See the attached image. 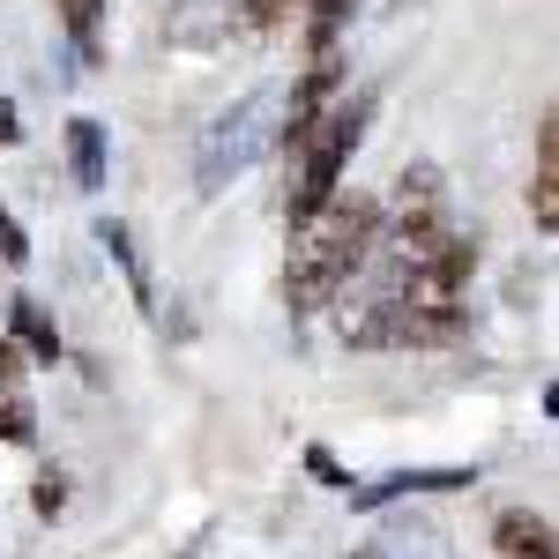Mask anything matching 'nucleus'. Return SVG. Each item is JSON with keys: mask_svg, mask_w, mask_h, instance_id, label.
<instances>
[{"mask_svg": "<svg viewBox=\"0 0 559 559\" xmlns=\"http://www.w3.org/2000/svg\"><path fill=\"white\" fill-rule=\"evenodd\" d=\"M31 508H38L45 522L60 515V508H68V471H38L31 477Z\"/></svg>", "mask_w": 559, "mask_h": 559, "instance_id": "obj_16", "label": "nucleus"}, {"mask_svg": "<svg viewBox=\"0 0 559 559\" xmlns=\"http://www.w3.org/2000/svg\"><path fill=\"white\" fill-rule=\"evenodd\" d=\"M350 15H358V0H306V60H329L344 45Z\"/></svg>", "mask_w": 559, "mask_h": 559, "instance_id": "obj_11", "label": "nucleus"}, {"mask_svg": "<svg viewBox=\"0 0 559 559\" xmlns=\"http://www.w3.org/2000/svg\"><path fill=\"white\" fill-rule=\"evenodd\" d=\"M15 142H23V120H15V105L0 97V150H15Z\"/></svg>", "mask_w": 559, "mask_h": 559, "instance_id": "obj_21", "label": "nucleus"}, {"mask_svg": "<svg viewBox=\"0 0 559 559\" xmlns=\"http://www.w3.org/2000/svg\"><path fill=\"white\" fill-rule=\"evenodd\" d=\"M269 112H276V90H247L231 112H216V120H210L202 150H194V179H202V194H216L224 179H239L261 150H269Z\"/></svg>", "mask_w": 559, "mask_h": 559, "instance_id": "obj_3", "label": "nucleus"}, {"mask_svg": "<svg viewBox=\"0 0 559 559\" xmlns=\"http://www.w3.org/2000/svg\"><path fill=\"white\" fill-rule=\"evenodd\" d=\"M23 261H31V231L0 210V269H23Z\"/></svg>", "mask_w": 559, "mask_h": 559, "instance_id": "obj_18", "label": "nucleus"}, {"mask_svg": "<svg viewBox=\"0 0 559 559\" xmlns=\"http://www.w3.org/2000/svg\"><path fill=\"white\" fill-rule=\"evenodd\" d=\"M366 120H373V90H358V97L344 90V97H336V105H329L299 142H284V157H292L284 224H292V231L344 194V173H350V157H358V142H366Z\"/></svg>", "mask_w": 559, "mask_h": 559, "instance_id": "obj_2", "label": "nucleus"}, {"mask_svg": "<svg viewBox=\"0 0 559 559\" xmlns=\"http://www.w3.org/2000/svg\"><path fill=\"white\" fill-rule=\"evenodd\" d=\"M97 247L120 261V276H128V299H134V306L157 299V292H150V261H142V247H134V231L120 224V216H97Z\"/></svg>", "mask_w": 559, "mask_h": 559, "instance_id": "obj_9", "label": "nucleus"}, {"mask_svg": "<svg viewBox=\"0 0 559 559\" xmlns=\"http://www.w3.org/2000/svg\"><path fill=\"white\" fill-rule=\"evenodd\" d=\"M299 8H306V0H231L224 15H231L239 31H284V23H292Z\"/></svg>", "mask_w": 559, "mask_h": 559, "instance_id": "obj_14", "label": "nucleus"}, {"mask_svg": "<svg viewBox=\"0 0 559 559\" xmlns=\"http://www.w3.org/2000/svg\"><path fill=\"white\" fill-rule=\"evenodd\" d=\"M492 545H500V559H559L545 508H500L492 515Z\"/></svg>", "mask_w": 559, "mask_h": 559, "instance_id": "obj_7", "label": "nucleus"}, {"mask_svg": "<svg viewBox=\"0 0 559 559\" xmlns=\"http://www.w3.org/2000/svg\"><path fill=\"white\" fill-rule=\"evenodd\" d=\"M52 8H60V31L75 38V52L97 60V31H105V8H112V0H52Z\"/></svg>", "mask_w": 559, "mask_h": 559, "instance_id": "obj_13", "label": "nucleus"}, {"mask_svg": "<svg viewBox=\"0 0 559 559\" xmlns=\"http://www.w3.org/2000/svg\"><path fill=\"white\" fill-rule=\"evenodd\" d=\"M381 202L373 194H336L321 216H306L292 231V261H284V306L292 321H313L358 284V269L381 247Z\"/></svg>", "mask_w": 559, "mask_h": 559, "instance_id": "obj_1", "label": "nucleus"}, {"mask_svg": "<svg viewBox=\"0 0 559 559\" xmlns=\"http://www.w3.org/2000/svg\"><path fill=\"white\" fill-rule=\"evenodd\" d=\"M8 306V344L23 350V358H38V366H60L68 344H60V329H52V313L38 299H0Z\"/></svg>", "mask_w": 559, "mask_h": 559, "instance_id": "obj_8", "label": "nucleus"}, {"mask_svg": "<svg viewBox=\"0 0 559 559\" xmlns=\"http://www.w3.org/2000/svg\"><path fill=\"white\" fill-rule=\"evenodd\" d=\"M388 8H426V0H388Z\"/></svg>", "mask_w": 559, "mask_h": 559, "instance_id": "obj_22", "label": "nucleus"}, {"mask_svg": "<svg viewBox=\"0 0 559 559\" xmlns=\"http://www.w3.org/2000/svg\"><path fill=\"white\" fill-rule=\"evenodd\" d=\"M68 173H75V187H83V194H97V187H105V128H97V120H68Z\"/></svg>", "mask_w": 559, "mask_h": 559, "instance_id": "obj_10", "label": "nucleus"}, {"mask_svg": "<svg viewBox=\"0 0 559 559\" xmlns=\"http://www.w3.org/2000/svg\"><path fill=\"white\" fill-rule=\"evenodd\" d=\"M455 485H477V471H463V463H448V471H388L373 485H350V508H388L403 492H455Z\"/></svg>", "mask_w": 559, "mask_h": 559, "instance_id": "obj_6", "label": "nucleus"}, {"mask_svg": "<svg viewBox=\"0 0 559 559\" xmlns=\"http://www.w3.org/2000/svg\"><path fill=\"white\" fill-rule=\"evenodd\" d=\"M350 559H432L426 537H373V545H358Z\"/></svg>", "mask_w": 559, "mask_h": 559, "instance_id": "obj_17", "label": "nucleus"}, {"mask_svg": "<svg viewBox=\"0 0 559 559\" xmlns=\"http://www.w3.org/2000/svg\"><path fill=\"white\" fill-rule=\"evenodd\" d=\"M306 471L321 477V485H344V492H350V477H344V463H336V455H329V448H306Z\"/></svg>", "mask_w": 559, "mask_h": 559, "instance_id": "obj_19", "label": "nucleus"}, {"mask_svg": "<svg viewBox=\"0 0 559 559\" xmlns=\"http://www.w3.org/2000/svg\"><path fill=\"white\" fill-rule=\"evenodd\" d=\"M0 440H8V448H31V440H38V411H31V395H23V388H8V395H0Z\"/></svg>", "mask_w": 559, "mask_h": 559, "instance_id": "obj_15", "label": "nucleus"}, {"mask_svg": "<svg viewBox=\"0 0 559 559\" xmlns=\"http://www.w3.org/2000/svg\"><path fill=\"white\" fill-rule=\"evenodd\" d=\"M388 210H395V231L440 224V216H448V179H440V165H426V157H418V165H403V173H395V194H388Z\"/></svg>", "mask_w": 559, "mask_h": 559, "instance_id": "obj_4", "label": "nucleus"}, {"mask_svg": "<svg viewBox=\"0 0 559 559\" xmlns=\"http://www.w3.org/2000/svg\"><path fill=\"white\" fill-rule=\"evenodd\" d=\"M530 216H537V231H545V239L559 231V112H552V105L537 112V165H530Z\"/></svg>", "mask_w": 559, "mask_h": 559, "instance_id": "obj_5", "label": "nucleus"}, {"mask_svg": "<svg viewBox=\"0 0 559 559\" xmlns=\"http://www.w3.org/2000/svg\"><path fill=\"white\" fill-rule=\"evenodd\" d=\"M15 381H23V350H15L8 336H0V395H8Z\"/></svg>", "mask_w": 559, "mask_h": 559, "instance_id": "obj_20", "label": "nucleus"}, {"mask_svg": "<svg viewBox=\"0 0 559 559\" xmlns=\"http://www.w3.org/2000/svg\"><path fill=\"white\" fill-rule=\"evenodd\" d=\"M231 31V15L216 8V0H179V15L165 23V38H179V45H210V38H224Z\"/></svg>", "mask_w": 559, "mask_h": 559, "instance_id": "obj_12", "label": "nucleus"}]
</instances>
